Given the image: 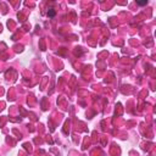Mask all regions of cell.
Instances as JSON below:
<instances>
[{
	"label": "cell",
	"mask_w": 156,
	"mask_h": 156,
	"mask_svg": "<svg viewBox=\"0 0 156 156\" xmlns=\"http://www.w3.org/2000/svg\"><path fill=\"white\" fill-rule=\"evenodd\" d=\"M48 16H49V17H54V16H55V10H54V9H50V10L48 11Z\"/></svg>",
	"instance_id": "cell-1"
},
{
	"label": "cell",
	"mask_w": 156,
	"mask_h": 156,
	"mask_svg": "<svg viewBox=\"0 0 156 156\" xmlns=\"http://www.w3.org/2000/svg\"><path fill=\"white\" fill-rule=\"evenodd\" d=\"M147 4V1H139L138 2V5H140V6H144V5H146Z\"/></svg>",
	"instance_id": "cell-2"
}]
</instances>
